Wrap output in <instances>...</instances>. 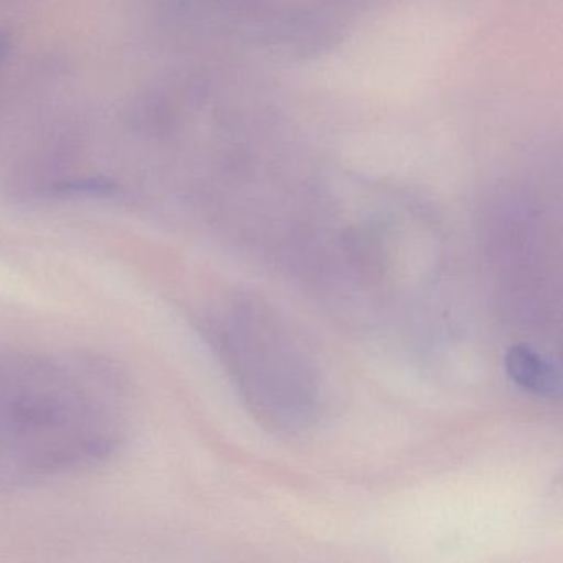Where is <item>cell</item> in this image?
I'll return each instance as SVG.
<instances>
[{
  "label": "cell",
  "mask_w": 563,
  "mask_h": 563,
  "mask_svg": "<svg viewBox=\"0 0 563 563\" xmlns=\"http://www.w3.org/2000/svg\"><path fill=\"white\" fill-rule=\"evenodd\" d=\"M0 364V474L24 479L85 466L118 440L113 385L88 365Z\"/></svg>",
  "instance_id": "obj_1"
},
{
  "label": "cell",
  "mask_w": 563,
  "mask_h": 563,
  "mask_svg": "<svg viewBox=\"0 0 563 563\" xmlns=\"http://www.w3.org/2000/svg\"><path fill=\"white\" fill-rule=\"evenodd\" d=\"M506 367L510 378L526 390L543 397H559V368L540 352L526 345H517L507 354Z\"/></svg>",
  "instance_id": "obj_2"
},
{
  "label": "cell",
  "mask_w": 563,
  "mask_h": 563,
  "mask_svg": "<svg viewBox=\"0 0 563 563\" xmlns=\"http://www.w3.org/2000/svg\"><path fill=\"white\" fill-rule=\"evenodd\" d=\"M12 41L9 34L0 32V64L8 58L9 52H11Z\"/></svg>",
  "instance_id": "obj_3"
}]
</instances>
